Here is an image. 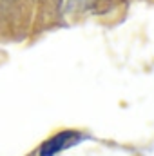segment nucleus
<instances>
[{"instance_id":"obj_1","label":"nucleus","mask_w":154,"mask_h":156,"mask_svg":"<svg viewBox=\"0 0 154 156\" xmlns=\"http://www.w3.org/2000/svg\"><path fill=\"white\" fill-rule=\"evenodd\" d=\"M83 138L85 136L82 133H78V131H62V133L47 138L40 145L38 156H56V154H60L62 151H65V149L80 144Z\"/></svg>"}]
</instances>
